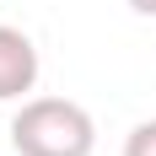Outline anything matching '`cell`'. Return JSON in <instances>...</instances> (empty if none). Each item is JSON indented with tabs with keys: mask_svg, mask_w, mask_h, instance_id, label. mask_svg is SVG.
I'll use <instances>...</instances> for the list:
<instances>
[{
	"mask_svg": "<svg viewBox=\"0 0 156 156\" xmlns=\"http://www.w3.org/2000/svg\"><path fill=\"white\" fill-rule=\"evenodd\" d=\"M11 145L16 156H92L97 124L70 97H32L11 119Z\"/></svg>",
	"mask_w": 156,
	"mask_h": 156,
	"instance_id": "6da1fadb",
	"label": "cell"
},
{
	"mask_svg": "<svg viewBox=\"0 0 156 156\" xmlns=\"http://www.w3.org/2000/svg\"><path fill=\"white\" fill-rule=\"evenodd\" d=\"M38 86V48L22 27H0V102Z\"/></svg>",
	"mask_w": 156,
	"mask_h": 156,
	"instance_id": "7a4b0ae2",
	"label": "cell"
},
{
	"mask_svg": "<svg viewBox=\"0 0 156 156\" xmlns=\"http://www.w3.org/2000/svg\"><path fill=\"white\" fill-rule=\"evenodd\" d=\"M124 156H156V119H151V124H140V129H129Z\"/></svg>",
	"mask_w": 156,
	"mask_h": 156,
	"instance_id": "3957f363",
	"label": "cell"
},
{
	"mask_svg": "<svg viewBox=\"0 0 156 156\" xmlns=\"http://www.w3.org/2000/svg\"><path fill=\"white\" fill-rule=\"evenodd\" d=\"M129 5H135L140 16H156V0H129Z\"/></svg>",
	"mask_w": 156,
	"mask_h": 156,
	"instance_id": "277c9868",
	"label": "cell"
}]
</instances>
